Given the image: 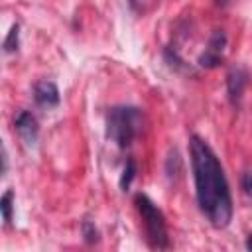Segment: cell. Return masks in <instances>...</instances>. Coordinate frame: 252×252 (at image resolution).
<instances>
[{
  "label": "cell",
  "instance_id": "cell-1",
  "mask_svg": "<svg viewBox=\"0 0 252 252\" xmlns=\"http://www.w3.org/2000/svg\"><path fill=\"white\" fill-rule=\"evenodd\" d=\"M189 159L199 211L215 228H226L232 220L234 207L230 185L219 156L207 140L193 134L189 138Z\"/></svg>",
  "mask_w": 252,
  "mask_h": 252
},
{
  "label": "cell",
  "instance_id": "cell-2",
  "mask_svg": "<svg viewBox=\"0 0 252 252\" xmlns=\"http://www.w3.org/2000/svg\"><path fill=\"white\" fill-rule=\"evenodd\" d=\"M146 128V114L134 104H116L106 112V138L118 148H130Z\"/></svg>",
  "mask_w": 252,
  "mask_h": 252
},
{
  "label": "cell",
  "instance_id": "cell-3",
  "mask_svg": "<svg viewBox=\"0 0 252 252\" xmlns=\"http://www.w3.org/2000/svg\"><path fill=\"white\" fill-rule=\"evenodd\" d=\"M134 207L142 219V228H144V240L152 250H165L171 246L169 242V232H167V222L163 211L144 193L134 195Z\"/></svg>",
  "mask_w": 252,
  "mask_h": 252
},
{
  "label": "cell",
  "instance_id": "cell-4",
  "mask_svg": "<svg viewBox=\"0 0 252 252\" xmlns=\"http://www.w3.org/2000/svg\"><path fill=\"white\" fill-rule=\"evenodd\" d=\"M226 32L224 30H215L209 37V43L205 47V51L199 55L197 65L201 69H217L222 59H224V49H226Z\"/></svg>",
  "mask_w": 252,
  "mask_h": 252
},
{
  "label": "cell",
  "instance_id": "cell-5",
  "mask_svg": "<svg viewBox=\"0 0 252 252\" xmlns=\"http://www.w3.org/2000/svg\"><path fill=\"white\" fill-rule=\"evenodd\" d=\"M248 69L242 67V65H236L232 67L228 73H226V96L230 100L232 106H238L240 100H242V94H244V89L248 85Z\"/></svg>",
  "mask_w": 252,
  "mask_h": 252
},
{
  "label": "cell",
  "instance_id": "cell-6",
  "mask_svg": "<svg viewBox=\"0 0 252 252\" xmlns=\"http://www.w3.org/2000/svg\"><path fill=\"white\" fill-rule=\"evenodd\" d=\"M14 128L20 136V140L32 148L35 146L37 142V136H39V124H37V118L30 112V110H20L16 114V120H14Z\"/></svg>",
  "mask_w": 252,
  "mask_h": 252
},
{
  "label": "cell",
  "instance_id": "cell-7",
  "mask_svg": "<svg viewBox=\"0 0 252 252\" xmlns=\"http://www.w3.org/2000/svg\"><path fill=\"white\" fill-rule=\"evenodd\" d=\"M33 100L39 108H55L61 100V94H59V89L53 81H47V79H41L33 85Z\"/></svg>",
  "mask_w": 252,
  "mask_h": 252
},
{
  "label": "cell",
  "instance_id": "cell-8",
  "mask_svg": "<svg viewBox=\"0 0 252 252\" xmlns=\"http://www.w3.org/2000/svg\"><path fill=\"white\" fill-rule=\"evenodd\" d=\"M136 173H138V165H136V159L128 158L124 167H122V175H120V189L122 191H128L132 181L136 179Z\"/></svg>",
  "mask_w": 252,
  "mask_h": 252
},
{
  "label": "cell",
  "instance_id": "cell-9",
  "mask_svg": "<svg viewBox=\"0 0 252 252\" xmlns=\"http://www.w3.org/2000/svg\"><path fill=\"white\" fill-rule=\"evenodd\" d=\"M163 57H165V63H167L171 69H175V71H191V67L181 59V55L177 53L175 47L167 45V47L163 49Z\"/></svg>",
  "mask_w": 252,
  "mask_h": 252
},
{
  "label": "cell",
  "instance_id": "cell-10",
  "mask_svg": "<svg viewBox=\"0 0 252 252\" xmlns=\"http://www.w3.org/2000/svg\"><path fill=\"white\" fill-rule=\"evenodd\" d=\"M0 211H2V219H4V224H10L12 222V217H14V191L12 189H6L2 199H0Z\"/></svg>",
  "mask_w": 252,
  "mask_h": 252
},
{
  "label": "cell",
  "instance_id": "cell-11",
  "mask_svg": "<svg viewBox=\"0 0 252 252\" xmlns=\"http://www.w3.org/2000/svg\"><path fill=\"white\" fill-rule=\"evenodd\" d=\"M2 47H4L6 53H16L18 51V47H20V24H14L10 28V32H8Z\"/></svg>",
  "mask_w": 252,
  "mask_h": 252
},
{
  "label": "cell",
  "instance_id": "cell-12",
  "mask_svg": "<svg viewBox=\"0 0 252 252\" xmlns=\"http://www.w3.org/2000/svg\"><path fill=\"white\" fill-rule=\"evenodd\" d=\"M81 234H83V238H85L87 244H94V242L100 240L98 228L94 226V222H93L91 219H85V220L81 222Z\"/></svg>",
  "mask_w": 252,
  "mask_h": 252
},
{
  "label": "cell",
  "instance_id": "cell-13",
  "mask_svg": "<svg viewBox=\"0 0 252 252\" xmlns=\"http://www.w3.org/2000/svg\"><path fill=\"white\" fill-rule=\"evenodd\" d=\"M165 171H167V177H175L181 171V158H179L177 150H171L169 152L167 161H165Z\"/></svg>",
  "mask_w": 252,
  "mask_h": 252
},
{
  "label": "cell",
  "instance_id": "cell-14",
  "mask_svg": "<svg viewBox=\"0 0 252 252\" xmlns=\"http://www.w3.org/2000/svg\"><path fill=\"white\" fill-rule=\"evenodd\" d=\"M240 187H242L244 195L252 197V171H244L240 175Z\"/></svg>",
  "mask_w": 252,
  "mask_h": 252
},
{
  "label": "cell",
  "instance_id": "cell-15",
  "mask_svg": "<svg viewBox=\"0 0 252 252\" xmlns=\"http://www.w3.org/2000/svg\"><path fill=\"white\" fill-rule=\"evenodd\" d=\"M8 171V154H6V148H2V173Z\"/></svg>",
  "mask_w": 252,
  "mask_h": 252
},
{
  "label": "cell",
  "instance_id": "cell-16",
  "mask_svg": "<svg viewBox=\"0 0 252 252\" xmlns=\"http://www.w3.org/2000/svg\"><path fill=\"white\" fill-rule=\"evenodd\" d=\"M244 246H246V250H250V252H252V232L246 236V242H244Z\"/></svg>",
  "mask_w": 252,
  "mask_h": 252
},
{
  "label": "cell",
  "instance_id": "cell-17",
  "mask_svg": "<svg viewBox=\"0 0 252 252\" xmlns=\"http://www.w3.org/2000/svg\"><path fill=\"white\" fill-rule=\"evenodd\" d=\"M215 2H217L219 6H226V4H228V0H215Z\"/></svg>",
  "mask_w": 252,
  "mask_h": 252
}]
</instances>
